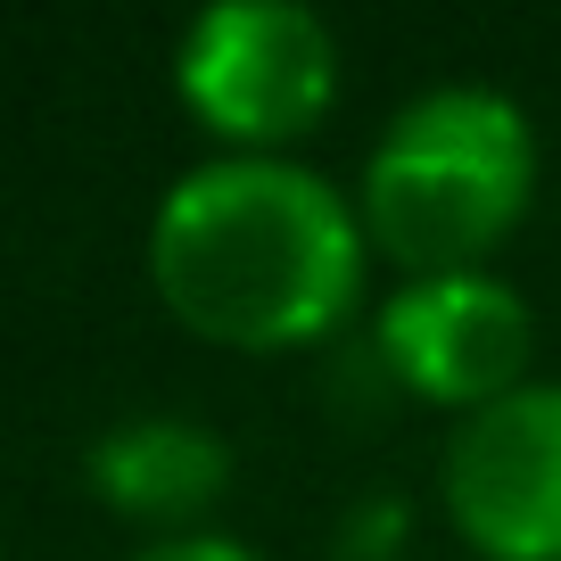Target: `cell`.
I'll list each match as a JSON object with an SVG mask.
<instances>
[{
    "label": "cell",
    "mask_w": 561,
    "mask_h": 561,
    "mask_svg": "<svg viewBox=\"0 0 561 561\" xmlns=\"http://www.w3.org/2000/svg\"><path fill=\"white\" fill-rule=\"evenodd\" d=\"M371 240L355 191L306 158H198L149 215V289L231 355H314L355 331Z\"/></svg>",
    "instance_id": "cell-1"
},
{
    "label": "cell",
    "mask_w": 561,
    "mask_h": 561,
    "mask_svg": "<svg viewBox=\"0 0 561 561\" xmlns=\"http://www.w3.org/2000/svg\"><path fill=\"white\" fill-rule=\"evenodd\" d=\"M545 182V140L528 107L495 83H430L380 124L355 174L371 264L421 273H479L528 224Z\"/></svg>",
    "instance_id": "cell-2"
},
{
    "label": "cell",
    "mask_w": 561,
    "mask_h": 561,
    "mask_svg": "<svg viewBox=\"0 0 561 561\" xmlns=\"http://www.w3.org/2000/svg\"><path fill=\"white\" fill-rule=\"evenodd\" d=\"M339 34L306 0H207L174 34V100L215 158H298L339 107Z\"/></svg>",
    "instance_id": "cell-3"
},
{
    "label": "cell",
    "mask_w": 561,
    "mask_h": 561,
    "mask_svg": "<svg viewBox=\"0 0 561 561\" xmlns=\"http://www.w3.org/2000/svg\"><path fill=\"white\" fill-rule=\"evenodd\" d=\"M364 339L380 347L397 397L438 404V413H479V404L512 397L537 380V306L512 289L495 264L479 273H421L397 280L371 306Z\"/></svg>",
    "instance_id": "cell-4"
},
{
    "label": "cell",
    "mask_w": 561,
    "mask_h": 561,
    "mask_svg": "<svg viewBox=\"0 0 561 561\" xmlns=\"http://www.w3.org/2000/svg\"><path fill=\"white\" fill-rule=\"evenodd\" d=\"M438 512L479 561H561V380H520L446 430Z\"/></svg>",
    "instance_id": "cell-5"
},
{
    "label": "cell",
    "mask_w": 561,
    "mask_h": 561,
    "mask_svg": "<svg viewBox=\"0 0 561 561\" xmlns=\"http://www.w3.org/2000/svg\"><path fill=\"white\" fill-rule=\"evenodd\" d=\"M240 455L215 421L198 413H124L83 446V488L100 512L133 520L140 537H182V528H215Z\"/></svg>",
    "instance_id": "cell-6"
},
{
    "label": "cell",
    "mask_w": 561,
    "mask_h": 561,
    "mask_svg": "<svg viewBox=\"0 0 561 561\" xmlns=\"http://www.w3.org/2000/svg\"><path fill=\"white\" fill-rule=\"evenodd\" d=\"M404 553H413V495L364 488L331 520V553H322V561H404Z\"/></svg>",
    "instance_id": "cell-7"
},
{
    "label": "cell",
    "mask_w": 561,
    "mask_h": 561,
    "mask_svg": "<svg viewBox=\"0 0 561 561\" xmlns=\"http://www.w3.org/2000/svg\"><path fill=\"white\" fill-rule=\"evenodd\" d=\"M124 561H264V553L231 528H182V537H140Z\"/></svg>",
    "instance_id": "cell-8"
},
{
    "label": "cell",
    "mask_w": 561,
    "mask_h": 561,
    "mask_svg": "<svg viewBox=\"0 0 561 561\" xmlns=\"http://www.w3.org/2000/svg\"><path fill=\"white\" fill-rule=\"evenodd\" d=\"M0 561H9V537H0Z\"/></svg>",
    "instance_id": "cell-9"
}]
</instances>
